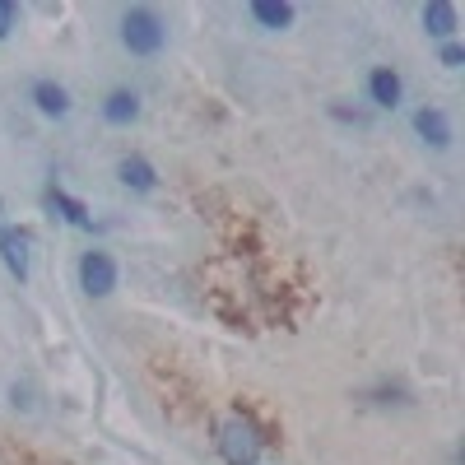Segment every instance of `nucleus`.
I'll return each instance as SVG.
<instances>
[{
  "label": "nucleus",
  "instance_id": "f257e3e1",
  "mask_svg": "<svg viewBox=\"0 0 465 465\" xmlns=\"http://www.w3.org/2000/svg\"><path fill=\"white\" fill-rule=\"evenodd\" d=\"M122 43H126V52H135V56H153V52H163L168 28H163V19L153 15V10L135 5V10L122 15Z\"/></svg>",
  "mask_w": 465,
  "mask_h": 465
},
{
  "label": "nucleus",
  "instance_id": "f03ea898",
  "mask_svg": "<svg viewBox=\"0 0 465 465\" xmlns=\"http://www.w3.org/2000/svg\"><path fill=\"white\" fill-rule=\"evenodd\" d=\"M219 451L228 465H252L261 456V429L247 414H228L223 429H219Z\"/></svg>",
  "mask_w": 465,
  "mask_h": 465
},
{
  "label": "nucleus",
  "instance_id": "7ed1b4c3",
  "mask_svg": "<svg viewBox=\"0 0 465 465\" xmlns=\"http://www.w3.org/2000/svg\"><path fill=\"white\" fill-rule=\"evenodd\" d=\"M80 284H84V293L107 298L116 289V261L107 252H84L80 256Z\"/></svg>",
  "mask_w": 465,
  "mask_h": 465
},
{
  "label": "nucleus",
  "instance_id": "20e7f679",
  "mask_svg": "<svg viewBox=\"0 0 465 465\" xmlns=\"http://www.w3.org/2000/svg\"><path fill=\"white\" fill-rule=\"evenodd\" d=\"M28 247H33V238L24 228H0V261H5V270L19 284L28 280Z\"/></svg>",
  "mask_w": 465,
  "mask_h": 465
},
{
  "label": "nucleus",
  "instance_id": "39448f33",
  "mask_svg": "<svg viewBox=\"0 0 465 465\" xmlns=\"http://www.w3.org/2000/svg\"><path fill=\"white\" fill-rule=\"evenodd\" d=\"M414 131L429 140L433 149H447V144H451V122H447L442 107H419V112H414Z\"/></svg>",
  "mask_w": 465,
  "mask_h": 465
},
{
  "label": "nucleus",
  "instance_id": "423d86ee",
  "mask_svg": "<svg viewBox=\"0 0 465 465\" xmlns=\"http://www.w3.org/2000/svg\"><path fill=\"white\" fill-rule=\"evenodd\" d=\"M401 89H405V84H401V74H396L391 65H377V70L368 74V94H372L377 107H396V103H401Z\"/></svg>",
  "mask_w": 465,
  "mask_h": 465
},
{
  "label": "nucleus",
  "instance_id": "0eeeda50",
  "mask_svg": "<svg viewBox=\"0 0 465 465\" xmlns=\"http://www.w3.org/2000/svg\"><path fill=\"white\" fill-rule=\"evenodd\" d=\"M103 116H107L112 126H131L135 116H140V98L131 89H112L107 103H103Z\"/></svg>",
  "mask_w": 465,
  "mask_h": 465
},
{
  "label": "nucleus",
  "instance_id": "6e6552de",
  "mask_svg": "<svg viewBox=\"0 0 465 465\" xmlns=\"http://www.w3.org/2000/svg\"><path fill=\"white\" fill-rule=\"evenodd\" d=\"M116 177H122L131 191H153V186H159V173H153L140 153H126V159L116 163Z\"/></svg>",
  "mask_w": 465,
  "mask_h": 465
},
{
  "label": "nucleus",
  "instance_id": "1a4fd4ad",
  "mask_svg": "<svg viewBox=\"0 0 465 465\" xmlns=\"http://www.w3.org/2000/svg\"><path fill=\"white\" fill-rule=\"evenodd\" d=\"M33 103H37V112H47V116H65L70 112V94L61 84H52V80L33 84Z\"/></svg>",
  "mask_w": 465,
  "mask_h": 465
},
{
  "label": "nucleus",
  "instance_id": "9d476101",
  "mask_svg": "<svg viewBox=\"0 0 465 465\" xmlns=\"http://www.w3.org/2000/svg\"><path fill=\"white\" fill-rule=\"evenodd\" d=\"M423 28H429L433 37H451L456 33V5H447V0L423 5Z\"/></svg>",
  "mask_w": 465,
  "mask_h": 465
},
{
  "label": "nucleus",
  "instance_id": "9b49d317",
  "mask_svg": "<svg viewBox=\"0 0 465 465\" xmlns=\"http://www.w3.org/2000/svg\"><path fill=\"white\" fill-rule=\"evenodd\" d=\"M252 19L265 28H284V24H293V5H284V0H256Z\"/></svg>",
  "mask_w": 465,
  "mask_h": 465
},
{
  "label": "nucleus",
  "instance_id": "f8f14e48",
  "mask_svg": "<svg viewBox=\"0 0 465 465\" xmlns=\"http://www.w3.org/2000/svg\"><path fill=\"white\" fill-rule=\"evenodd\" d=\"M47 205H52V210H61V214H65L74 228H89V223H94V219H89V210H84L80 201H74V196H65V191H52Z\"/></svg>",
  "mask_w": 465,
  "mask_h": 465
},
{
  "label": "nucleus",
  "instance_id": "ddd939ff",
  "mask_svg": "<svg viewBox=\"0 0 465 465\" xmlns=\"http://www.w3.org/2000/svg\"><path fill=\"white\" fill-rule=\"evenodd\" d=\"M15 19H19V10L10 5V0H0V37L15 33Z\"/></svg>",
  "mask_w": 465,
  "mask_h": 465
},
{
  "label": "nucleus",
  "instance_id": "4468645a",
  "mask_svg": "<svg viewBox=\"0 0 465 465\" xmlns=\"http://www.w3.org/2000/svg\"><path fill=\"white\" fill-rule=\"evenodd\" d=\"M460 61H465V47H460V43H447V47H442V65H451V70H456Z\"/></svg>",
  "mask_w": 465,
  "mask_h": 465
}]
</instances>
